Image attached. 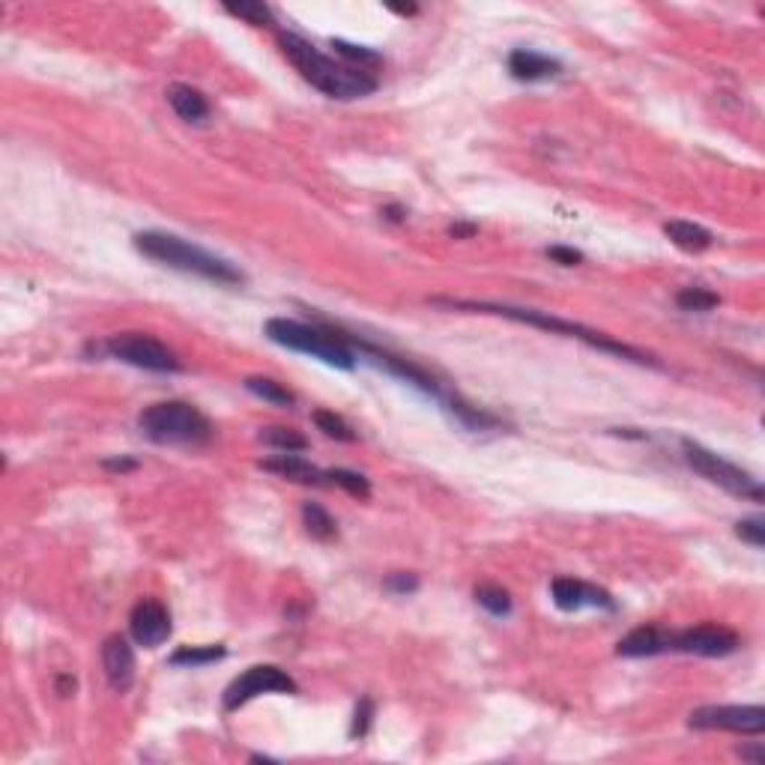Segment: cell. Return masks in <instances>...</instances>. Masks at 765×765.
<instances>
[{"mask_svg":"<svg viewBox=\"0 0 765 765\" xmlns=\"http://www.w3.org/2000/svg\"><path fill=\"white\" fill-rule=\"evenodd\" d=\"M267 338L288 350H297L320 359L332 368L353 371L356 368V353L347 344L344 332L332 329V326H318V323H302V320H288V318H272L263 326Z\"/></svg>","mask_w":765,"mask_h":765,"instance_id":"4","label":"cell"},{"mask_svg":"<svg viewBox=\"0 0 765 765\" xmlns=\"http://www.w3.org/2000/svg\"><path fill=\"white\" fill-rule=\"evenodd\" d=\"M476 601L491 616H508V613H512V595H508L503 586H494V584L478 586L476 589Z\"/></svg>","mask_w":765,"mask_h":765,"instance_id":"25","label":"cell"},{"mask_svg":"<svg viewBox=\"0 0 765 765\" xmlns=\"http://www.w3.org/2000/svg\"><path fill=\"white\" fill-rule=\"evenodd\" d=\"M664 233L672 246L688 254H700L711 246V233L702 228V224H693V221H667Z\"/></svg>","mask_w":765,"mask_h":765,"instance_id":"18","label":"cell"},{"mask_svg":"<svg viewBox=\"0 0 765 765\" xmlns=\"http://www.w3.org/2000/svg\"><path fill=\"white\" fill-rule=\"evenodd\" d=\"M260 469L288 478V482H297V485H314V487L329 485V469L314 466L311 461H305V457L293 455V452H281V455L267 457V461H260Z\"/></svg>","mask_w":765,"mask_h":765,"instance_id":"14","label":"cell"},{"mask_svg":"<svg viewBox=\"0 0 765 765\" xmlns=\"http://www.w3.org/2000/svg\"><path fill=\"white\" fill-rule=\"evenodd\" d=\"M260 440L272 448H279V452H305V448H309V440H305L299 431H293V427H267V431L260 434Z\"/></svg>","mask_w":765,"mask_h":765,"instance_id":"24","label":"cell"},{"mask_svg":"<svg viewBox=\"0 0 765 765\" xmlns=\"http://www.w3.org/2000/svg\"><path fill=\"white\" fill-rule=\"evenodd\" d=\"M741 646L736 631L727 625H697L688 631H670V652H685L700 658H723Z\"/></svg>","mask_w":765,"mask_h":765,"instance_id":"10","label":"cell"},{"mask_svg":"<svg viewBox=\"0 0 765 765\" xmlns=\"http://www.w3.org/2000/svg\"><path fill=\"white\" fill-rule=\"evenodd\" d=\"M224 13L240 18V22L254 25V27H267L272 25V9L263 0H240V4H224Z\"/></svg>","mask_w":765,"mask_h":765,"instance_id":"22","label":"cell"},{"mask_svg":"<svg viewBox=\"0 0 765 765\" xmlns=\"http://www.w3.org/2000/svg\"><path fill=\"white\" fill-rule=\"evenodd\" d=\"M676 305L682 311H711L721 305V297L706 288H685L676 293Z\"/></svg>","mask_w":765,"mask_h":765,"instance_id":"27","label":"cell"},{"mask_svg":"<svg viewBox=\"0 0 765 765\" xmlns=\"http://www.w3.org/2000/svg\"><path fill=\"white\" fill-rule=\"evenodd\" d=\"M547 258L556 260V263H563V267H577V263L584 260V254H580L577 249H568V246H550Z\"/></svg>","mask_w":765,"mask_h":765,"instance_id":"32","label":"cell"},{"mask_svg":"<svg viewBox=\"0 0 765 765\" xmlns=\"http://www.w3.org/2000/svg\"><path fill=\"white\" fill-rule=\"evenodd\" d=\"M736 535L744 544L762 550L765 547V520L762 517H744L736 524Z\"/></svg>","mask_w":765,"mask_h":765,"instance_id":"29","label":"cell"},{"mask_svg":"<svg viewBox=\"0 0 765 765\" xmlns=\"http://www.w3.org/2000/svg\"><path fill=\"white\" fill-rule=\"evenodd\" d=\"M434 305H436V309H452V311L496 314V318H505V320H515V323L535 326V329H544V332H550V335H563V338L584 341L586 347H593V350L610 353V356H619V359H625V362L649 365V368H661V362H658L652 353H642V350H637V347H631V344H625V341H616L613 335H607V332L589 329V326H584V323H574V320L556 318V314H550V311L517 309V305H499V302H473V299H434Z\"/></svg>","mask_w":765,"mask_h":765,"instance_id":"1","label":"cell"},{"mask_svg":"<svg viewBox=\"0 0 765 765\" xmlns=\"http://www.w3.org/2000/svg\"><path fill=\"white\" fill-rule=\"evenodd\" d=\"M508 73L517 81H526V84H533V81H547V78H556L563 73V64L554 57L542 54V51H533V48H515L512 54H508Z\"/></svg>","mask_w":765,"mask_h":765,"instance_id":"15","label":"cell"},{"mask_svg":"<svg viewBox=\"0 0 765 765\" xmlns=\"http://www.w3.org/2000/svg\"><path fill=\"white\" fill-rule=\"evenodd\" d=\"M279 48L288 57V64L311 87H318L329 99L350 102V99L371 96L377 90V78L371 73L347 64H335L332 57H326L320 48H314L309 39H302L297 34H279Z\"/></svg>","mask_w":765,"mask_h":765,"instance_id":"2","label":"cell"},{"mask_svg":"<svg viewBox=\"0 0 765 765\" xmlns=\"http://www.w3.org/2000/svg\"><path fill=\"white\" fill-rule=\"evenodd\" d=\"M329 485L341 487L356 499H368L371 496V482L362 473H353V469H329Z\"/></svg>","mask_w":765,"mask_h":765,"instance_id":"26","label":"cell"},{"mask_svg":"<svg viewBox=\"0 0 765 765\" xmlns=\"http://www.w3.org/2000/svg\"><path fill=\"white\" fill-rule=\"evenodd\" d=\"M741 760H750V762H762L765 760V750H762V744H757V748H741Z\"/></svg>","mask_w":765,"mask_h":765,"instance_id":"34","label":"cell"},{"mask_svg":"<svg viewBox=\"0 0 765 765\" xmlns=\"http://www.w3.org/2000/svg\"><path fill=\"white\" fill-rule=\"evenodd\" d=\"M138 427L156 446H207L212 440L210 419L186 401L150 404L138 416Z\"/></svg>","mask_w":765,"mask_h":765,"instance_id":"5","label":"cell"},{"mask_svg":"<svg viewBox=\"0 0 765 765\" xmlns=\"http://www.w3.org/2000/svg\"><path fill=\"white\" fill-rule=\"evenodd\" d=\"M392 13H397V15H413L416 6H392Z\"/></svg>","mask_w":765,"mask_h":765,"instance_id":"37","label":"cell"},{"mask_svg":"<svg viewBox=\"0 0 765 765\" xmlns=\"http://www.w3.org/2000/svg\"><path fill=\"white\" fill-rule=\"evenodd\" d=\"M550 598L559 610L565 613H574V610L584 607H595V610H616V601L607 589H598L586 580H574V577H556L550 584Z\"/></svg>","mask_w":765,"mask_h":765,"instance_id":"12","label":"cell"},{"mask_svg":"<svg viewBox=\"0 0 765 765\" xmlns=\"http://www.w3.org/2000/svg\"><path fill=\"white\" fill-rule=\"evenodd\" d=\"M371 721H374V702H371V697H362V700H359V706H356V711H353L350 739H362V736H368Z\"/></svg>","mask_w":765,"mask_h":765,"instance_id":"30","label":"cell"},{"mask_svg":"<svg viewBox=\"0 0 765 765\" xmlns=\"http://www.w3.org/2000/svg\"><path fill=\"white\" fill-rule=\"evenodd\" d=\"M448 233H452V237H473V233H476V224H452V228H448Z\"/></svg>","mask_w":765,"mask_h":765,"instance_id":"36","label":"cell"},{"mask_svg":"<svg viewBox=\"0 0 765 765\" xmlns=\"http://www.w3.org/2000/svg\"><path fill=\"white\" fill-rule=\"evenodd\" d=\"M314 425L320 427V431L326 436H332V440H338V443H353L356 440V434H353V427L347 425L338 413H329V410H318L314 413Z\"/></svg>","mask_w":765,"mask_h":765,"instance_id":"28","label":"cell"},{"mask_svg":"<svg viewBox=\"0 0 765 765\" xmlns=\"http://www.w3.org/2000/svg\"><path fill=\"white\" fill-rule=\"evenodd\" d=\"M386 589L395 595H410L419 589V577L416 574H407V571H395V574L386 577Z\"/></svg>","mask_w":765,"mask_h":765,"instance_id":"31","label":"cell"},{"mask_svg":"<svg viewBox=\"0 0 765 765\" xmlns=\"http://www.w3.org/2000/svg\"><path fill=\"white\" fill-rule=\"evenodd\" d=\"M670 652V631H661L655 625L634 628L616 642V655L622 658H652Z\"/></svg>","mask_w":765,"mask_h":765,"instance_id":"16","label":"cell"},{"mask_svg":"<svg viewBox=\"0 0 765 765\" xmlns=\"http://www.w3.org/2000/svg\"><path fill=\"white\" fill-rule=\"evenodd\" d=\"M102 466L111 469V473H129V469L138 466V461H132V457H111V461H105Z\"/></svg>","mask_w":765,"mask_h":765,"instance_id":"33","label":"cell"},{"mask_svg":"<svg viewBox=\"0 0 765 765\" xmlns=\"http://www.w3.org/2000/svg\"><path fill=\"white\" fill-rule=\"evenodd\" d=\"M102 667H105L108 685L117 693H126L135 685V652H132V642L120 634H111L102 642Z\"/></svg>","mask_w":765,"mask_h":765,"instance_id":"13","label":"cell"},{"mask_svg":"<svg viewBox=\"0 0 765 765\" xmlns=\"http://www.w3.org/2000/svg\"><path fill=\"white\" fill-rule=\"evenodd\" d=\"M228 655V649L216 642V646H182L171 655V664L173 667H207V664H216Z\"/></svg>","mask_w":765,"mask_h":765,"instance_id":"21","label":"cell"},{"mask_svg":"<svg viewBox=\"0 0 765 765\" xmlns=\"http://www.w3.org/2000/svg\"><path fill=\"white\" fill-rule=\"evenodd\" d=\"M246 389L254 397H260V401H270L275 407H293V404H297V395H293L284 383L272 380V377H249Z\"/></svg>","mask_w":765,"mask_h":765,"instance_id":"20","label":"cell"},{"mask_svg":"<svg viewBox=\"0 0 765 765\" xmlns=\"http://www.w3.org/2000/svg\"><path fill=\"white\" fill-rule=\"evenodd\" d=\"M332 48H335V54H338L341 60H347V66H356V69H374V66H380L383 64V57L377 54V51L371 48H365V45H353V43H344V39H332Z\"/></svg>","mask_w":765,"mask_h":765,"instance_id":"23","label":"cell"},{"mask_svg":"<svg viewBox=\"0 0 765 765\" xmlns=\"http://www.w3.org/2000/svg\"><path fill=\"white\" fill-rule=\"evenodd\" d=\"M302 524H305V533H309L311 538H318V542H332V538L338 535V524H335V517L318 503L302 505Z\"/></svg>","mask_w":765,"mask_h":765,"instance_id":"19","label":"cell"},{"mask_svg":"<svg viewBox=\"0 0 765 765\" xmlns=\"http://www.w3.org/2000/svg\"><path fill=\"white\" fill-rule=\"evenodd\" d=\"M299 685L288 670L275 667V664H258L249 667L242 676H237L221 693V706L224 711H237L246 702L263 697V693H297Z\"/></svg>","mask_w":765,"mask_h":765,"instance_id":"8","label":"cell"},{"mask_svg":"<svg viewBox=\"0 0 765 765\" xmlns=\"http://www.w3.org/2000/svg\"><path fill=\"white\" fill-rule=\"evenodd\" d=\"M73 691H75V679L73 676H60L57 679V693H60V697H69Z\"/></svg>","mask_w":765,"mask_h":765,"instance_id":"35","label":"cell"},{"mask_svg":"<svg viewBox=\"0 0 765 765\" xmlns=\"http://www.w3.org/2000/svg\"><path fill=\"white\" fill-rule=\"evenodd\" d=\"M135 249L144 254V258L162 263V267L198 275V279H207L212 284H246V272L233 267L230 260L219 258L207 249L195 246V242H186L182 237H173V233L165 230H141L135 233Z\"/></svg>","mask_w":765,"mask_h":765,"instance_id":"3","label":"cell"},{"mask_svg":"<svg viewBox=\"0 0 765 765\" xmlns=\"http://www.w3.org/2000/svg\"><path fill=\"white\" fill-rule=\"evenodd\" d=\"M168 102L173 108V114L186 123H203L210 117V102L191 84H171L168 87Z\"/></svg>","mask_w":765,"mask_h":765,"instance_id":"17","label":"cell"},{"mask_svg":"<svg viewBox=\"0 0 765 765\" xmlns=\"http://www.w3.org/2000/svg\"><path fill=\"white\" fill-rule=\"evenodd\" d=\"M682 455H685V461L693 473H700L706 482L723 487V491L732 496L750 499V503H762V485L739 464H732L723 455L711 452V448L700 446V443H691V440H682Z\"/></svg>","mask_w":765,"mask_h":765,"instance_id":"6","label":"cell"},{"mask_svg":"<svg viewBox=\"0 0 765 765\" xmlns=\"http://www.w3.org/2000/svg\"><path fill=\"white\" fill-rule=\"evenodd\" d=\"M129 631H132V640H135L138 646H144V649L162 646V642H165L171 637V631H173L168 607L159 604V601H152V598L138 601V604L132 607Z\"/></svg>","mask_w":765,"mask_h":765,"instance_id":"11","label":"cell"},{"mask_svg":"<svg viewBox=\"0 0 765 765\" xmlns=\"http://www.w3.org/2000/svg\"><path fill=\"white\" fill-rule=\"evenodd\" d=\"M688 727L706 732H741V736H762L765 709L762 706H702L688 715Z\"/></svg>","mask_w":765,"mask_h":765,"instance_id":"9","label":"cell"},{"mask_svg":"<svg viewBox=\"0 0 765 765\" xmlns=\"http://www.w3.org/2000/svg\"><path fill=\"white\" fill-rule=\"evenodd\" d=\"M99 350L111 356V359L132 365V368H144V371H156V374H173L182 368L180 359L173 356V350H168L159 338H152V335H144V332L114 335V338H108Z\"/></svg>","mask_w":765,"mask_h":765,"instance_id":"7","label":"cell"}]
</instances>
